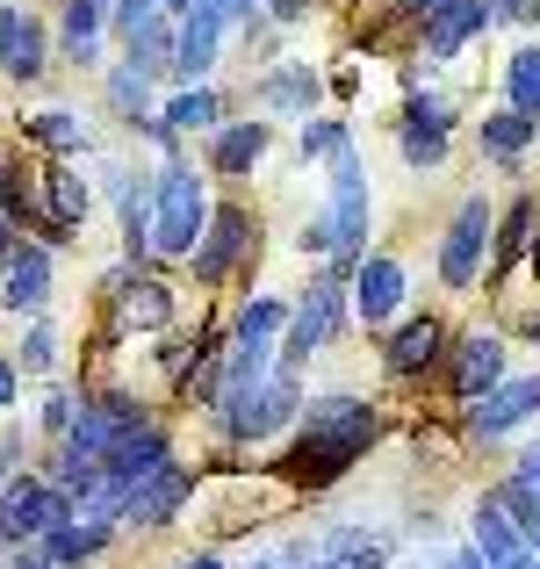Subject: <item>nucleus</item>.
<instances>
[{
  "label": "nucleus",
  "instance_id": "nucleus-1",
  "mask_svg": "<svg viewBox=\"0 0 540 569\" xmlns=\"http://www.w3.org/2000/svg\"><path fill=\"white\" fill-rule=\"evenodd\" d=\"M374 403L353 397V389H324V397H310V411L296 418V447H289V476L296 483H332V476H347L360 455L374 447Z\"/></svg>",
  "mask_w": 540,
  "mask_h": 569
},
{
  "label": "nucleus",
  "instance_id": "nucleus-2",
  "mask_svg": "<svg viewBox=\"0 0 540 569\" xmlns=\"http://www.w3.org/2000/svg\"><path fill=\"white\" fill-rule=\"evenodd\" d=\"M209 188L194 167H159L152 181V252L159 260H194V246H202L209 231Z\"/></svg>",
  "mask_w": 540,
  "mask_h": 569
},
{
  "label": "nucleus",
  "instance_id": "nucleus-3",
  "mask_svg": "<svg viewBox=\"0 0 540 569\" xmlns=\"http://www.w3.org/2000/svg\"><path fill=\"white\" fill-rule=\"evenodd\" d=\"M347 310H353V274H347V267H324V274L310 281V296L289 310V339H281V361H274V368H296V376H303L310 353L339 339Z\"/></svg>",
  "mask_w": 540,
  "mask_h": 569
},
{
  "label": "nucleus",
  "instance_id": "nucleus-4",
  "mask_svg": "<svg viewBox=\"0 0 540 569\" xmlns=\"http://www.w3.org/2000/svg\"><path fill=\"white\" fill-rule=\"evenodd\" d=\"M66 519H80V505H72L51 476H14V483L0 490V541L8 548H37L43 533L66 527Z\"/></svg>",
  "mask_w": 540,
  "mask_h": 569
},
{
  "label": "nucleus",
  "instance_id": "nucleus-5",
  "mask_svg": "<svg viewBox=\"0 0 540 569\" xmlns=\"http://www.w3.org/2000/svg\"><path fill=\"white\" fill-rule=\"evenodd\" d=\"M217 411H223V432H231V440H267V432H281L289 418H303V376H296V368H274L260 389H238Z\"/></svg>",
  "mask_w": 540,
  "mask_h": 569
},
{
  "label": "nucleus",
  "instance_id": "nucleus-6",
  "mask_svg": "<svg viewBox=\"0 0 540 569\" xmlns=\"http://www.w3.org/2000/svg\"><path fill=\"white\" fill-rule=\"evenodd\" d=\"M490 231H498V217H490L483 194H469V202L454 209V223H447V246H440V281L447 289H476V274H483V246Z\"/></svg>",
  "mask_w": 540,
  "mask_h": 569
},
{
  "label": "nucleus",
  "instance_id": "nucleus-7",
  "mask_svg": "<svg viewBox=\"0 0 540 569\" xmlns=\"http://www.w3.org/2000/svg\"><path fill=\"white\" fill-rule=\"evenodd\" d=\"M0 303H8L14 318H37V310L51 303V246H43V238H14L8 267H0Z\"/></svg>",
  "mask_w": 540,
  "mask_h": 569
},
{
  "label": "nucleus",
  "instance_id": "nucleus-8",
  "mask_svg": "<svg viewBox=\"0 0 540 569\" xmlns=\"http://www.w3.org/2000/svg\"><path fill=\"white\" fill-rule=\"evenodd\" d=\"M447 382H454L461 403H483L490 389L504 382V339L483 332V325H476V332H461V339H454V368H447Z\"/></svg>",
  "mask_w": 540,
  "mask_h": 569
},
{
  "label": "nucleus",
  "instance_id": "nucleus-9",
  "mask_svg": "<svg viewBox=\"0 0 540 569\" xmlns=\"http://www.w3.org/2000/svg\"><path fill=\"white\" fill-rule=\"evenodd\" d=\"M469 548L483 556V569H540V556L519 541V527L498 512V498H476V512H469Z\"/></svg>",
  "mask_w": 540,
  "mask_h": 569
},
{
  "label": "nucleus",
  "instance_id": "nucleus-10",
  "mask_svg": "<svg viewBox=\"0 0 540 569\" xmlns=\"http://www.w3.org/2000/svg\"><path fill=\"white\" fill-rule=\"evenodd\" d=\"M533 411H540V376H504L483 403H469V432L476 440H498V432L527 426Z\"/></svg>",
  "mask_w": 540,
  "mask_h": 569
},
{
  "label": "nucleus",
  "instance_id": "nucleus-11",
  "mask_svg": "<svg viewBox=\"0 0 540 569\" xmlns=\"http://www.w3.org/2000/svg\"><path fill=\"white\" fill-rule=\"evenodd\" d=\"M403 289H411L403 267L389 260V252H368V260L353 267V318L360 325H389L403 310Z\"/></svg>",
  "mask_w": 540,
  "mask_h": 569
},
{
  "label": "nucleus",
  "instance_id": "nucleus-12",
  "mask_svg": "<svg viewBox=\"0 0 540 569\" xmlns=\"http://www.w3.org/2000/svg\"><path fill=\"white\" fill-rule=\"evenodd\" d=\"M447 130H454V109H447L440 94H411V109H403V123H397L403 159H411V167H440L447 159Z\"/></svg>",
  "mask_w": 540,
  "mask_h": 569
},
{
  "label": "nucleus",
  "instance_id": "nucleus-13",
  "mask_svg": "<svg viewBox=\"0 0 540 569\" xmlns=\"http://www.w3.org/2000/svg\"><path fill=\"white\" fill-rule=\"evenodd\" d=\"M159 469H173V440L159 426L123 432V440L109 447V461H101V476H109V483H123V490H138L144 476H159Z\"/></svg>",
  "mask_w": 540,
  "mask_h": 569
},
{
  "label": "nucleus",
  "instance_id": "nucleus-14",
  "mask_svg": "<svg viewBox=\"0 0 540 569\" xmlns=\"http://www.w3.org/2000/svg\"><path fill=\"white\" fill-rule=\"evenodd\" d=\"M246 246H252V217L246 209H217L209 231H202V246H194V281H223L238 260H246Z\"/></svg>",
  "mask_w": 540,
  "mask_h": 569
},
{
  "label": "nucleus",
  "instance_id": "nucleus-15",
  "mask_svg": "<svg viewBox=\"0 0 540 569\" xmlns=\"http://www.w3.org/2000/svg\"><path fill=\"white\" fill-rule=\"evenodd\" d=\"M217 37H223V14L217 8H188L173 22V72L188 87H202V72L217 66Z\"/></svg>",
  "mask_w": 540,
  "mask_h": 569
},
{
  "label": "nucleus",
  "instance_id": "nucleus-16",
  "mask_svg": "<svg viewBox=\"0 0 540 569\" xmlns=\"http://www.w3.org/2000/svg\"><path fill=\"white\" fill-rule=\"evenodd\" d=\"M43 58H51V37H43L37 14L0 8V72H8V80H37Z\"/></svg>",
  "mask_w": 540,
  "mask_h": 569
},
{
  "label": "nucleus",
  "instance_id": "nucleus-17",
  "mask_svg": "<svg viewBox=\"0 0 540 569\" xmlns=\"http://www.w3.org/2000/svg\"><path fill=\"white\" fill-rule=\"evenodd\" d=\"M188 490H194V476L180 469H159V476H144L138 490H130V512H123V527H167V519L188 505Z\"/></svg>",
  "mask_w": 540,
  "mask_h": 569
},
{
  "label": "nucleus",
  "instance_id": "nucleus-18",
  "mask_svg": "<svg viewBox=\"0 0 540 569\" xmlns=\"http://www.w3.org/2000/svg\"><path fill=\"white\" fill-rule=\"evenodd\" d=\"M490 29V0H440V8L426 14V51L432 58H454L469 37H483Z\"/></svg>",
  "mask_w": 540,
  "mask_h": 569
},
{
  "label": "nucleus",
  "instance_id": "nucleus-19",
  "mask_svg": "<svg viewBox=\"0 0 540 569\" xmlns=\"http://www.w3.org/2000/svg\"><path fill=\"white\" fill-rule=\"evenodd\" d=\"M109 289H116V303H123V325H138V332H159V325L173 318L167 281H152V274H130V267H116Z\"/></svg>",
  "mask_w": 540,
  "mask_h": 569
},
{
  "label": "nucleus",
  "instance_id": "nucleus-20",
  "mask_svg": "<svg viewBox=\"0 0 540 569\" xmlns=\"http://www.w3.org/2000/svg\"><path fill=\"white\" fill-rule=\"evenodd\" d=\"M440 347H447L440 318H411V325H397V332L382 339V368L389 376H418V368L440 361Z\"/></svg>",
  "mask_w": 540,
  "mask_h": 569
},
{
  "label": "nucleus",
  "instance_id": "nucleus-21",
  "mask_svg": "<svg viewBox=\"0 0 540 569\" xmlns=\"http://www.w3.org/2000/svg\"><path fill=\"white\" fill-rule=\"evenodd\" d=\"M43 202H51V231H58V246H66V238H80L87 209H94V188L80 181V167H43Z\"/></svg>",
  "mask_w": 540,
  "mask_h": 569
},
{
  "label": "nucleus",
  "instance_id": "nucleus-22",
  "mask_svg": "<svg viewBox=\"0 0 540 569\" xmlns=\"http://www.w3.org/2000/svg\"><path fill=\"white\" fill-rule=\"evenodd\" d=\"M109 188H116V217H123V252L130 260H152V181H130L116 167Z\"/></svg>",
  "mask_w": 540,
  "mask_h": 569
},
{
  "label": "nucleus",
  "instance_id": "nucleus-23",
  "mask_svg": "<svg viewBox=\"0 0 540 569\" xmlns=\"http://www.w3.org/2000/svg\"><path fill=\"white\" fill-rule=\"evenodd\" d=\"M260 101H267L274 116H303V123H310V109L324 101V80H318L310 66H274V72L260 80Z\"/></svg>",
  "mask_w": 540,
  "mask_h": 569
},
{
  "label": "nucleus",
  "instance_id": "nucleus-24",
  "mask_svg": "<svg viewBox=\"0 0 540 569\" xmlns=\"http://www.w3.org/2000/svg\"><path fill=\"white\" fill-rule=\"evenodd\" d=\"M109 533L116 527H101V519H66V527H51L37 548L51 556V569H80V562H94L101 548H109Z\"/></svg>",
  "mask_w": 540,
  "mask_h": 569
},
{
  "label": "nucleus",
  "instance_id": "nucleus-25",
  "mask_svg": "<svg viewBox=\"0 0 540 569\" xmlns=\"http://www.w3.org/2000/svg\"><path fill=\"white\" fill-rule=\"evenodd\" d=\"M267 159V123H223L209 138V167L217 173H252Z\"/></svg>",
  "mask_w": 540,
  "mask_h": 569
},
{
  "label": "nucleus",
  "instance_id": "nucleus-26",
  "mask_svg": "<svg viewBox=\"0 0 540 569\" xmlns=\"http://www.w3.org/2000/svg\"><path fill=\"white\" fill-rule=\"evenodd\" d=\"M101 22H109L101 0H66V37H58V51H66L72 66H94L101 58Z\"/></svg>",
  "mask_w": 540,
  "mask_h": 569
},
{
  "label": "nucleus",
  "instance_id": "nucleus-27",
  "mask_svg": "<svg viewBox=\"0 0 540 569\" xmlns=\"http://www.w3.org/2000/svg\"><path fill=\"white\" fill-rule=\"evenodd\" d=\"M533 116H519V109H498V116H483V130H476V144H483V152L490 159H498V167H512V159L519 152H527V144H533Z\"/></svg>",
  "mask_w": 540,
  "mask_h": 569
},
{
  "label": "nucleus",
  "instance_id": "nucleus-28",
  "mask_svg": "<svg viewBox=\"0 0 540 569\" xmlns=\"http://www.w3.org/2000/svg\"><path fill=\"white\" fill-rule=\"evenodd\" d=\"M318 556H332L339 569H389V548L374 541L368 527H332V533H324V548H318Z\"/></svg>",
  "mask_w": 540,
  "mask_h": 569
},
{
  "label": "nucleus",
  "instance_id": "nucleus-29",
  "mask_svg": "<svg viewBox=\"0 0 540 569\" xmlns=\"http://www.w3.org/2000/svg\"><path fill=\"white\" fill-rule=\"evenodd\" d=\"M281 325H289V303H281V296H252L231 325V347H274Z\"/></svg>",
  "mask_w": 540,
  "mask_h": 569
},
{
  "label": "nucleus",
  "instance_id": "nucleus-30",
  "mask_svg": "<svg viewBox=\"0 0 540 569\" xmlns=\"http://www.w3.org/2000/svg\"><path fill=\"white\" fill-rule=\"evenodd\" d=\"M109 101H116V116H123V123L159 130V138H167V116H152V94H144V80H138L130 66H116V72H109Z\"/></svg>",
  "mask_w": 540,
  "mask_h": 569
},
{
  "label": "nucleus",
  "instance_id": "nucleus-31",
  "mask_svg": "<svg viewBox=\"0 0 540 569\" xmlns=\"http://www.w3.org/2000/svg\"><path fill=\"white\" fill-rule=\"evenodd\" d=\"M123 43H130L123 66L138 72V80H152V72H167V66H173V22H167V14H159V22H144L138 37H123Z\"/></svg>",
  "mask_w": 540,
  "mask_h": 569
},
{
  "label": "nucleus",
  "instance_id": "nucleus-32",
  "mask_svg": "<svg viewBox=\"0 0 540 569\" xmlns=\"http://www.w3.org/2000/svg\"><path fill=\"white\" fill-rule=\"evenodd\" d=\"M490 238H498V252H490V274H512L519 252H533V202H512V209H504V223H498Z\"/></svg>",
  "mask_w": 540,
  "mask_h": 569
},
{
  "label": "nucleus",
  "instance_id": "nucleus-33",
  "mask_svg": "<svg viewBox=\"0 0 540 569\" xmlns=\"http://www.w3.org/2000/svg\"><path fill=\"white\" fill-rule=\"evenodd\" d=\"M504 94H512L519 116L540 123V43H519V51H512V66H504Z\"/></svg>",
  "mask_w": 540,
  "mask_h": 569
},
{
  "label": "nucleus",
  "instance_id": "nucleus-34",
  "mask_svg": "<svg viewBox=\"0 0 540 569\" xmlns=\"http://www.w3.org/2000/svg\"><path fill=\"white\" fill-rule=\"evenodd\" d=\"M217 109H223V101L217 94H209V87H180V94L167 101V130H209V138H217Z\"/></svg>",
  "mask_w": 540,
  "mask_h": 569
},
{
  "label": "nucleus",
  "instance_id": "nucleus-35",
  "mask_svg": "<svg viewBox=\"0 0 540 569\" xmlns=\"http://www.w3.org/2000/svg\"><path fill=\"white\" fill-rule=\"evenodd\" d=\"M22 130L37 144H51V152H80V144H87V130H80V116H72V109H37Z\"/></svg>",
  "mask_w": 540,
  "mask_h": 569
},
{
  "label": "nucleus",
  "instance_id": "nucleus-36",
  "mask_svg": "<svg viewBox=\"0 0 540 569\" xmlns=\"http://www.w3.org/2000/svg\"><path fill=\"white\" fill-rule=\"evenodd\" d=\"M347 144L353 138H347V123H339V116H310V123H303V167H318V159L332 167Z\"/></svg>",
  "mask_w": 540,
  "mask_h": 569
},
{
  "label": "nucleus",
  "instance_id": "nucleus-37",
  "mask_svg": "<svg viewBox=\"0 0 540 569\" xmlns=\"http://www.w3.org/2000/svg\"><path fill=\"white\" fill-rule=\"evenodd\" d=\"M80 389H51V397H43V432H51V440H66L72 426H80Z\"/></svg>",
  "mask_w": 540,
  "mask_h": 569
},
{
  "label": "nucleus",
  "instance_id": "nucleus-38",
  "mask_svg": "<svg viewBox=\"0 0 540 569\" xmlns=\"http://www.w3.org/2000/svg\"><path fill=\"white\" fill-rule=\"evenodd\" d=\"M109 22L116 37H138L144 22H159V0H109Z\"/></svg>",
  "mask_w": 540,
  "mask_h": 569
},
{
  "label": "nucleus",
  "instance_id": "nucleus-39",
  "mask_svg": "<svg viewBox=\"0 0 540 569\" xmlns=\"http://www.w3.org/2000/svg\"><path fill=\"white\" fill-rule=\"evenodd\" d=\"M51 339H58L51 325H29V339H22V368H51V353H58Z\"/></svg>",
  "mask_w": 540,
  "mask_h": 569
},
{
  "label": "nucleus",
  "instance_id": "nucleus-40",
  "mask_svg": "<svg viewBox=\"0 0 540 569\" xmlns=\"http://www.w3.org/2000/svg\"><path fill=\"white\" fill-rule=\"evenodd\" d=\"M540 0H490V22H533Z\"/></svg>",
  "mask_w": 540,
  "mask_h": 569
},
{
  "label": "nucleus",
  "instance_id": "nucleus-41",
  "mask_svg": "<svg viewBox=\"0 0 540 569\" xmlns=\"http://www.w3.org/2000/svg\"><path fill=\"white\" fill-rule=\"evenodd\" d=\"M14 397H22V376H14V361L0 353V411H14Z\"/></svg>",
  "mask_w": 540,
  "mask_h": 569
},
{
  "label": "nucleus",
  "instance_id": "nucleus-42",
  "mask_svg": "<svg viewBox=\"0 0 540 569\" xmlns=\"http://www.w3.org/2000/svg\"><path fill=\"white\" fill-rule=\"evenodd\" d=\"M512 476H527V483L540 490V440H527V447H519V461H512Z\"/></svg>",
  "mask_w": 540,
  "mask_h": 569
},
{
  "label": "nucleus",
  "instance_id": "nucleus-43",
  "mask_svg": "<svg viewBox=\"0 0 540 569\" xmlns=\"http://www.w3.org/2000/svg\"><path fill=\"white\" fill-rule=\"evenodd\" d=\"M0 569H51V556H43V548H8V562Z\"/></svg>",
  "mask_w": 540,
  "mask_h": 569
},
{
  "label": "nucleus",
  "instance_id": "nucleus-44",
  "mask_svg": "<svg viewBox=\"0 0 540 569\" xmlns=\"http://www.w3.org/2000/svg\"><path fill=\"white\" fill-rule=\"evenodd\" d=\"M447 569H483V556H476V548H454V556H447Z\"/></svg>",
  "mask_w": 540,
  "mask_h": 569
},
{
  "label": "nucleus",
  "instance_id": "nucleus-45",
  "mask_svg": "<svg viewBox=\"0 0 540 569\" xmlns=\"http://www.w3.org/2000/svg\"><path fill=\"white\" fill-rule=\"evenodd\" d=\"M267 8H274V14H281V22H296V14H303V8H310V0H267Z\"/></svg>",
  "mask_w": 540,
  "mask_h": 569
},
{
  "label": "nucleus",
  "instance_id": "nucleus-46",
  "mask_svg": "<svg viewBox=\"0 0 540 569\" xmlns=\"http://www.w3.org/2000/svg\"><path fill=\"white\" fill-rule=\"evenodd\" d=\"M173 569H223V556H209V548H202V556H188V562H173Z\"/></svg>",
  "mask_w": 540,
  "mask_h": 569
},
{
  "label": "nucleus",
  "instance_id": "nucleus-47",
  "mask_svg": "<svg viewBox=\"0 0 540 569\" xmlns=\"http://www.w3.org/2000/svg\"><path fill=\"white\" fill-rule=\"evenodd\" d=\"M223 8H231V22H246V14L260 8V0H223Z\"/></svg>",
  "mask_w": 540,
  "mask_h": 569
},
{
  "label": "nucleus",
  "instance_id": "nucleus-48",
  "mask_svg": "<svg viewBox=\"0 0 540 569\" xmlns=\"http://www.w3.org/2000/svg\"><path fill=\"white\" fill-rule=\"evenodd\" d=\"M527 548H533V556H540V527H527Z\"/></svg>",
  "mask_w": 540,
  "mask_h": 569
},
{
  "label": "nucleus",
  "instance_id": "nucleus-49",
  "mask_svg": "<svg viewBox=\"0 0 540 569\" xmlns=\"http://www.w3.org/2000/svg\"><path fill=\"white\" fill-rule=\"evenodd\" d=\"M411 8H418V14H432V8H440V0H411Z\"/></svg>",
  "mask_w": 540,
  "mask_h": 569
},
{
  "label": "nucleus",
  "instance_id": "nucleus-50",
  "mask_svg": "<svg viewBox=\"0 0 540 569\" xmlns=\"http://www.w3.org/2000/svg\"><path fill=\"white\" fill-rule=\"evenodd\" d=\"M533 281H540V238H533Z\"/></svg>",
  "mask_w": 540,
  "mask_h": 569
},
{
  "label": "nucleus",
  "instance_id": "nucleus-51",
  "mask_svg": "<svg viewBox=\"0 0 540 569\" xmlns=\"http://www.w3.org/2000/svg\"><path fill=\"white\" fill-rule=\"evenodd\" d=\"M310 569H339V562H332V556H318V562H310Z\"/></svg>",
  "mask_w": 540,
  "mask_h": 569
},
{
  "label": "nucleus",
  "instance_id": "nucleus-52",
  "mask_svg": "<svg viewBox=\"0 0 540 569\" xmlns=\"http://www.w3.org/2000/svg\"><path fill=\"white\" fill-rule=\"evenodd\" d=\"M252 569H296V562H252Z\"/></svg>",
  "mask_w": 540,
  "mask_h": 569
},
{
  "label": "nucleus",
  "instance_id": "nucleus-53",
  "mask_svg": "<svg viewBox=\"0 0 540 569\" xmlns=\"http://www.w3.org/2000/svg\"><path fill=\"white\" fill-rule=\"evenodd\" d=\"M0 181H8V167H0Z\"/></svg>",
  "mask_w": 540,
  "mask_h": 569
},
{
  "label": "nucleus",
  "instance_id": "nucleus-54",
  "mask_svg": "<svg viewBox=\"0 0 540 569\" xmlns=\"http://www.w3.org/2000/svg\"><path fill=\"white\" fill-rule=\"evenodd\" d=\"M101 8H109V0H101Z\"/></svg>",
  "mask_w": 540,
  "mask_h": 569
}]
</instances>
